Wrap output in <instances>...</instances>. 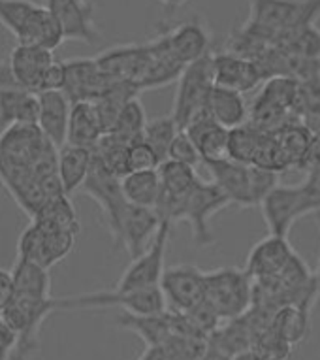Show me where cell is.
<instances>
[{"label":"cell","mask_w":320,"mask_h":360,"mask_svg":"<svg viewBox=\"0 0 320 360\" xmlns=\"http://www.w3.org/2000/svg\"><path fill=\"white\" fill-rule=\"evenodd\" d=\"M13 296L2 313L4 321L15 334L12 360H29L40 349V328L49 315L57 311L51 296V276L48 268L18 257L13 262Z\"/></svg>","instance_id":"6da1fadb"},{"label":"cell","mask_w":320,"mask_h":360,"mask_svg":"<svg viewBox=\"0 0 320 360\" xmlns=\"http://www.w3.org/2000/svg\"><path fill=\"white\" fill-rule=\"evenodd\" d=\"M206 170L211 176L228 200L239 207H258L267 193L279 185L281 174L255 165H244L228 157L215 160H204Z\"/></svg>","instance_id":"7a4b0ae2"},{"label":"cell","mask_w":320,"mask_h":360,"mask_svg":"<svg viewBox=\"0 0 320 360\" xmlns=\"http://www.w3.org/2000/svg\"><path fill=\"white\" fill-rule=\"evenodd\" d=\"M77 232L79 224H68L49 217L30 219V224L18 240V257L51 270L70 255Z\"/></svg>","instance_id":"3957f363"},{"label":"cell","mask_w":320,"mask_h":360,"mask_svg":"<svg viewBox=\"0 0 320 360\" xmlns=\"http://www.w3.org/2000/svg\"><path fill=\"white\" fill-rule=\"evenodd\" d=\"M249 8L251 15L245 23L269 36L275 46L320 18V0H249Z\"/></svg>","instance_id":"277c9868"},{"label":"cell","mask_w":320,"mask_h":360,"mask_svg":"<svg viewBox=\"0 0 320 360\" xmlns=\"http://www.w3.org/2000/svg\"><path fill=\"white\" fill-rule=\"evenodd\" d=\"M8 65L21 89L32 93L57 91L65 87V60L55 59L53 49L19 44L10 51Z\"/></svg>","instance_id":"5b68a950"},{"label":"cell","mask_w":320,"mask_h":360,"mask_svg":"<svg viewBox=\"0 0 320 360\" xmlns=\"http://www.w3.org/2000/svg\"><path fill=\"white\" fill-rule=\"evenodd\" d=\"M204 302L222 321L241 317L255 302V285L249 274L234 266H225L206 272V298Z\"/></svg>","instance_id":"8992f818"},{"label":"cell","mask_w":320,"mask_h":360,"mask_svg":"<svg viewBox=\"0 0 320 360\" xmlns=\"http://www.w3.org/2000/svg\"><path fill=\"white\" fill-rule=\"evenodd\" d=\"M57 309H106L117 307L136 315H156L168 311V302L160 287L136 290H98L87 295L55 298Z\"/></svg>","instance_id":"52a82bcc"},{"label":"cell","mask_w":320,"mask_h":360,"mask_svg":"<svg viewBox=\"0 0 320 360\" xmlns=\"http://www.w3.org/2000/svg\"><path fill=\"white\" fill-rule=\"evenodd\" d=\"M213 85V53L185 66L178 79V91L170 113L179 129L183 130L198 113L206 110Z\"/></svg>","instance_id":"ba28073f"},{"label":"cell","mask_w":320,"mask_h":360,"mask_svg":"<svg viewBox=\"0 0 320 360\" xmlns=\"http://www.w3.org/2000/svg\"><path fill=\"white\" fill-rule=\"evenodd\" d=\"M262 217L266 221L269 234L275 236H288V232L296 221L307 215H314V204L309 196L305 185H283L279 184L275 189L267 193L260 202Z\"/></svg>","instance_id":"9c48e42d"},{"label":"cell","mask_w":320,"mask_h":360,"mask_svg":"<svg viewBox=\"0 0 320 360\" xmlns=\"http://www.w3.org/2000/svg\"><path fill=\"white\" fill-rule=\"evenodd\" d=\"M228 206H232L228 196L213 181L200 179L194 189L183 198L179 221L189 223L192 240L198 248H208L215 243V236L209 229V223L217 213H220Z\"/></svg>","instance_id":"30bf717a"},{"label":"cell","mask_w":320,"mask_h":360,"mask_svg":"<svg viewBox=\"0 0 320 360\" xmlns=\"http://www.w3.org/2000/svg\"><path fill=\"white\" fill-rule=\"evenodd\" d=\"M81 191L100 206L104 223H106L107 231H109V236L115 242V238L119 234V226H121V219H123V213L128 206V202L123 195L121 177L117 174H113L95 153L93 168H91L89 177L85 179Z\"/></svg>","instance_id":"8fae6325"},{"label":"cell","mask_w":320,"mask_h":360,"mask_svg":"<svg viewBox=\"0 0 320 360\" xmlns=\"http://www.w3.org/2000/svg\"><path fill=\"white\" fill-rule=\"evenodd\" d=\"M170 231H172V223L162 221L151 245L145 249V253L136 259H131V264L126 266V270L113 289L136 290L160 287L162 276L166 272L164 260H166L168 242H170Z\"/></svg>","instance_id":"7c38bea8"},{"label":"cell","mask_w":320,"mask_h":360,"mask_svg":"<svg viewBox=\"0 0 320 360\" xmlns=\"http://www.w3.org/2000/svg\"><path fill=\"white\" fill-rule=\"evenodd\" d=\"M160 289L168 302V309L189 313L206 298V270L192 264H175L166 268Z\"/></svg>","instance_id":"4fadbf2b"},{"label":"cell","mask_w":320,"mask_h":360,"mask_svg":"<svg viewBox=\"0 0 320 360\" xmlns=\"http://www.w3.org/2000/svg\"><path fill=\"white\" fill-rule=\"evenodd\" d=\"M159 36L164 40L173 57L183 66L211 53L213 34H211L208 23L198 15L178 25H170L166 29L160 30Z\"/></svg>","instance_id":"5bb4252c"},{"label":"cell","mask_w":320,"mask_h":360,"mask_svg":"<svg viewBox=\"0 0 320 360\" xmlns=\"http://www.w3.org/2000/svg\"><path fill=\"white\" fill-rule=\"evenodd\" d=\"M102 72L113 82L132 83L140 91V82L151 60V48L147 44H117L95 57Z\"/></svg>","instance_id":"9a60e30c"},{"label":"cell","mask_w":320,"mask_h":360,"mask_svg":"<svg viewBox=\"0 0 320 360\" xmlns=\"http://www.w3.org/2000/svg\"><path fill=\"white\" fill-rule=\"evenodd\" d=\"M44 6L59 21L65 40L95 46L102 34L95 21V4L89 0H44Z\"/></svg>","instance_id":"2e32d148"},{"label":"cell","mask_w":320,"mask_h":360,"mask_svg":"<svg viewBox=\"0 0 320 360\" xmlns=\"http://www.w3.org/2000/svg\"><path fill=\"white\" fill-rule=\"evenodd\" d=\"M113 79L106 76L96 59L79 57L65 60V87L62 91L72 102H93L113 85Z\"/></svg>","instance_id":"e0dca14e"},{"label":"cell","mask_w":320,"mask_h":360,"mask_svg":"<svg viewBox=\"0 0 320 360\" xmlns=\"http://www.w3.org/2000/svg\"><path fill=\"white\" fill-rule=\"evenodd\" d=\"M160 223L162 221L154 210L128 204L125 213H123V219H121L119 234L113 245L123 248L126 253L131 255V259H136L142 253H145V249L151 245Z\"/></svg>","instance_id":"ac0fdd59"},{"label":"cell","mask_w":320,"mask_h":360,"mask_svg":"<svg viewBox=\"0 0 320 360\" xmlns=\"http://www.w3.org/2000/svg\"><path fill=\"white\" fill-rule=\"evenodd\" d=\"M294 255L296 253H294V249L291 248L286 238L269 234L251 249L247 264H245V272L249 274V278L255 283L269 281L285 270Z\"/></svg>","instance_id":"d6986e66"},{"label":"cell","mask_w":320,"mask_h":360,"mask_svg":"<svg viewBox=\"0 0 320 360\" xmlns=\"http://www.w3.org/2000/svg\"><path fill=\"white\" fill-rule=\"evenodd\" d=\"M213 77L215 85L234 89L244 95L255 91L266 79L256 60L241 57L234 51L213 53Z\"/></svg>","instance_id":"ffe728a7"},{"label":"cell","mask_w":320,"mask_h":360,"mask_svg":"<svg viewBox=\"0 0 320 360\" xmlns=\"http://www.w3.org/2000/svg\"><path fill=\"white\" fill-rule=\"evenodd\" d=\"M40 112H38V127L44 136L60 149L68 142V123H70L72 101L65 91H44L38 95Z\"/></svg>","instance_id":"44dd1931"},{"label":"cell","mask_w":320,"mask_h":360,"mask_svg":"<svg viewBox=\"0 0 320 360\" xmlns=\"http://www.w3.org/2000/svg\"><path fill=\"white\" fill-rule=\"evenodd\" d=\"M185 132L192 138L196 148L202 155L204 160H215L225 159L228 157V138H230V130L217 123L208 110H204L185 127Z\"/></svg>","instance_id":"7402d4cb"},{"label":"cell","mask_w":320,"mask_h":360,"mask_svg":"<svg viewBox=\"0 0 320 360\" xmlns=\"http://www.w3.org/2000/svg\"><path fill=\"white\" fill-rule=\"evenodd\" d=\"M115 325L136 334L145 343V347L164 345V342L173 334L170 309L164 313H156V315H136V313L123 311L115 317Z\"/></svg>","instance_id":"603a6c76"},{"label":"cell","mask_w":320,"mask_h":360,"mask_svg":"<svg viewBox=\"0 0 320 360\" xmlns=\"http://www.w3.org/2000/svg\"><path fill=\"white\" fill-rule=\"evenodd\" d=\"M95 160V149L81 148L65 143L57 153V172H59L60 184L65 193L72 196L76 191H81L85 179L89 177Z\"/></svg>","instance_id":"cb8c5ba5"},{"label":"cell","mask_w":320,"mask_h":360,"mask_svg":"<svg viewBox=\"0 0 320 360\" xmlns=\"http://www.w3.org/2000/svg\"><path fill=\"white\" fill-rule=\"evenodd\" d=\"M38 112V93L21 87L0 89V130L13 124H36Z\"/></svg>","instance_id":"d4e9b609"},{"label":"cell","mask_w":320,"mask_h":360,"mask_svg":"<svg viewBox=\"0 0 320 360\" xmlns=\"http://www.w3.org/2000/svg\"><path fill=\"white\" fill-rule=\"evenodd\" d=\"M206 110L217 123H220L228 130L244 127V124L249 123L251 117L244 93L228 87H220V85H213Z\"/></svg>","instance_id":"484cf974"},{"label":"cell","mask_w":320,"mask_h":360,"mask_svg":"<svg viewBox=\"0 0 320 360\" xmlns=\"http://www.w3.org/2000/svg\"><path fill=\"white\" fill-rule=\"evenodd\" d=\"M106 132L96 113L93 102H72L70 123H68V142L72 146L95 149Z\"/></svg>","instance_id":"4316f807"},{"label":"cell","mask_w":320,"mask_h":360,"mask_svg":"<svg viewBox=\"0 0 320 360\" xmlns=\"http://www.w3.org/2000/svg\"><path fill=\"white\" fill-rule=\"evenodd\" d=\"M123 195L128 204L140 207L154 210L160 195H162V184H160L159 170H134L121 177Z\"/></svg>","instance_id":"83f0119b"},{"label":"cell","mask_w":320,"mask_h":360,"mask_svg":"<svg viewBox=\"0 0 320 360\" xmlns=\"http://www.w3.org/2000/svg\"><path fill=\"white\" fill-rule=\"evenodd\" d=\"M253 343H255V328L251 325L247 313L237 319L226 321V325L219 326L213 332V336L209 338V347H213L228 359L241 349L253 347Z\"/></svg>","instance_id":"f1b7e54d"},{"label":"cell","mask_w":320,"mask_h":360,"mask_svg":"<svg viewBox=\"0 0 320 360\" xmlns=\"http://www.w3.org/2000/svg\"><path fill=\"white\" fill-rule=\"evenodd\" d=\"M311 307L313 306H309V304H286V306H281L277 311L273 313L269 326L285 340H288L292 345H298L307 336Z\"/></svg>","instance_id":"f546056e"},{"label":"cell","mask_w":320,"mask_h":360,"mask_svg":"<svg viewBox=\"0 0 320 360\" xmlns=\"http://www.w3.org/2000/svg\"><path fill=\"white\" fill-rule=\"evenodd\" d=\"M296 117L313 134H320V74L300 82Z\"/></svg>","instance_id":"4dcf8cb0"},{"label":"cell","mask_w":320,"mask_h":360,"mask_svg":"<svg viewBox=\"0 0 320 360\" xmlns=\"http://www.w3.org/2000/svg\"><path fill=\"white\" fill-rule=\"evenodd\" d=\"M264 136L266 132L258 130L251 123L232 129L230 138H228V159L244 162V165H253Z\"/></svg>","instance_id":"1f68e13d"},{"label":"cell","mask_w":320,"mask_h":360,"mask_svg":"<svg viewBox=\"0 0 320 360\" xmlns=\"http://www.w3.org/2000/svg\"><path fill=\"white\" fill-rule=\"evenodd\" d=\"M147 115L142 106L140 96L132 98L131 102H126V106L123 108V112L119 113L117 121L113 124V129L109 130V134H115L121 140H125L126 143H132L143 138V130L147 124Z\"/></svg>","instance_id":"d6a6232c"},{"label":"cell","mask_w":320,"mask_h":360,"mask_svg":"<svg viewBox=\"0 0 320 360\" xmlns=\"http://www.w3.org/2000/svg\"><path fill=\"white\" fill-rule=\"evenodd\" d=\"M38 6L32 0H0V25L19 41Z\"/></svg>","instance_id":"836d02e7"},{"label":"cell","mask_w":320,"mask_h":360,"mask_svg":"<svg viewBox=\"0 0 320 360\" xmlns=\"http://www.w3.org/2000/svg\"><path fill=\"white\" fill-rule=\"evenodd\" d=\"M179 124L175 123V119L172 115H164V117L149 119L143 130V140L156 151L160 160L168 159V149L170 143L179 132Z\"/></svg>","instance_id":"e575fe53"},{"label":"cell","mask_w":320,"mask_h":360,"mask_svg":"<svg viewBox=\"0 0 320 360\" xmlns=\"http://www.w3.org/2000/svg\"><path fill=\"white\" fill-rule=\"evenodd\" d=\"M253 347L258 349L266 360H286L292 354L294 345L273 330L272 326H266L255 336Z\"/></svg>","instance_id":"d590c367"},{"label":"cell","mask_w":320,"mask_h":360,"mask_svg":"<svg viewBox=\"0 0 320 360\" xmlns=\"http://www.w3.org/2000/svg\"><path fill=\"white\" fill-rule=\"evenodd\" d=\"M168 159L185 162V165L194 166V168L198 165H202V155H200V151L196 148V143L192 142V138L185 130H179L178 136L173 138L172 143H170Z\"/></svg>","instance_id":"8d00e7d4"},{"label":"cell","mask_w":320,"mask_h":360,"mask_svg":"<svg viewBox=\"0 0 320 360\" xmlns=\"http://www.w3.org/2000/svg\"><path fill=\"white\" fill-rule=\"evenodd\" d=\"M160 162L162 160L156 155V151L143 138L128 146V172L153 170V168H159Z\"/></svg>","instance_id":"74e56055"},{"label":"cell","mask_w":320,"mask_h":360,"mask_svg":"<svg viewBox=\"0 0 320 360\" xmlns=\"http://www.w3.org/2000/svg\"><path fill=\"white\" fill-rule=\"evenodd\" d=\"M15 343H18V334L0 319V360H12Z\"/></svg>","instance_id":"f35d334b"},{"label":"cell","mask_w":320,"mask_h":360,"mask_svg":"<svg viewBox=\"0 0 320 360\" xmlns=\"http://www.w3.org/2000/svg\"><path fill=\"white\" fill-rule=\"evenodd\" d=\"M13 272L12 270H6V268H0V313L2 309L10 304L13 296Z\"/></svg>","instance_id":"ab89813d"},{"label":"cell","mask_w":320,"mask_h":360,"mask_svg":"<svg viewBox=\"0 0 320 360\" xmlns=\"http://www.w3.org/2000/svg\"><path fill=\"white\" fill-rule=\"evenodd\" d=\"M303 185H305V189H307L309 196H311V200H313L314 210H316V213H319L320 212V168L307 172V177H305ZM316 213H314V215H316Z\"/></svg>","instance_id":"60d3db41"},{"label":"cell","mask_w":320,"mask_h":360,"mask_svg":"<svg viewBox=\"0 0 320 360\" xmlns=\"http://www.w3.org/2000/svg\"><path fill=\"white\" fill-rule=\"evenodd\" d=\"M8 87H19V85L15 83V79H13L8 60H0V89Z\"/></svg>","instance_id":"b9f144b4"},{"label":"cell","mask_w":320,"mask_h":360,"mask_svg":"<svg viewBox=\"0 0 320 360\" xmlns=\"http://www.w3.org/2000/svg\"><path fill=\"white\" fill-rule=\"evenodd\" d=\"M138 360H172L170 354L166 353V349L159 345V347H145L143 354Z\"/></svg>","instance_id":"7bdbcfd3"},{"label":"cell","mask_w":320,"mask_h":360,"mask_svg":"<svg viewBox=\"0 0 320 360\" xmlns=\"http://www.w3.org/2000/svg\"><path fill=\"white\" fill-rule=\"evenodd\" d=\"M230 360H266V359L262 356V353L256 347H247L232 354Z\"/></svg>","instance_id":"ee69618b"},{"label":"cell","mask_w":320,"mask_h":360,"mask_svg":"<svg viewBox=\"0 0 320 360\" xmlns=\"http://www.w3.org/2000/svg\"><path fill=\"white\" fill-rule=\"evenodd\" d=\"M159 4H162L164 8H168L170 12H173V10H178V8H183L189 0H156Z\"/></svg>","instance_id":"f6af8a7d"},{"label":"cell","mask_w":320,"mask_h":360,"mask_svg":"<svg viewBox=\"0 0 320 360\" xmlns=\"http://www.w3.org/2000/svg\"><path fill=\"white\" fill-rule=\"evenodd\" d=\"M316 217V224H319V238H320V212L314 215ZM314 283H316V290H319V300H320V248H319V264H316V270H314Z\"/></svg>","instance_id":"bcb514c9"},{"label":"cell","mask_w":320,"mask_h":360,"mask_svg":"<svg viewBox=\"0 0 320 360\" xmlns=\"http://www.w3.org/2000/svg\"><path fill=\"white\" fill-rule=\"evenodd\" d=\"M202 360H230L228 356H225L222 353H219V351H215L213 347H209V351L206 353V356H204Z\"/></svg>","instance_id":"7dc6e473"}]
</instances>
